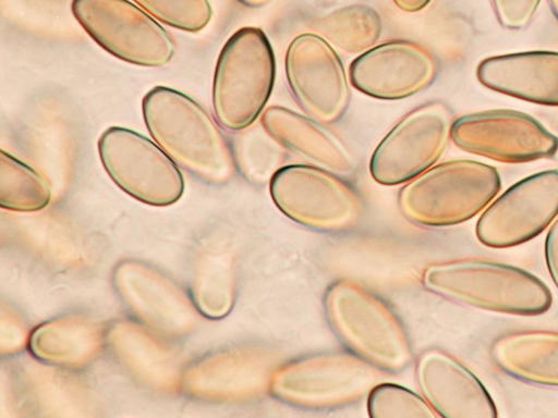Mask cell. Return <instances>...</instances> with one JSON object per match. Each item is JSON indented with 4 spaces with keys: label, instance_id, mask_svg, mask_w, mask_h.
I'll use <instances>...</instances> for the list:
<instances>
[{
    "label": "cell",
    "instance_id": "19",
    "mask_svg": "<svg viewBox=\"0 0 558 418\" xmlns=\"http://www.w3.org/2000/svg\"><path fill=\"white\" fill-rule=\"evenodd\" d=\"M494 364L526 383L558 386V332L525 330L502 334L489 349Z\"/></svg>",
    "mask_w": 558,
    "mask_h": 418
},
{
    "label": "cell",
    "instance_id": "13",
    "mask_svg": "<svg viewBox=\"0 0 558 418\" xmlns=\"http://www.w3.org/2000/svg\"><path fill=\"white\" fill-rule=\"evenodd\" d=\"M558 216V170H545L511 185L477 220V239L492 248L523 244L543 233Z\"/></svg>",
    "mask_w": 558,
    "mask_h": 418
},
{
    "label": "cell",
    "instance_id": "15",
    "mask_svg": "<svg viewBox=\"0 0 558 418\" xmlns=\"http://www.w3.org/2000/svg\"><path fill=\"white\" fill-rule=\"evenodd\" d=\"M418 389L444 418H496L497 407L482 381L464 364L439 348L421 353L415 366Z\"/></svg>",
    "mask_w": 558,
    "mask_h": 418
},
{
    "label": "cell",
    "instance_id": "1",
    "mask_svg": "<svg viewBox=\"0 0 558 418\" xmlns=\"http://www.w3.org/2000/svg\"><path fill=\"white\" fill-rule=\"evenodd\" d=\"M143 119L155 143L195 176L214 184L234 172L230 146L211 115L187 95L155 86L142 100Z\"/></svg>",
    "mask_w": 558,
    "mask_h": 418
},
{
    "label": "cell",
    "instance_id": "4",
    "mask_svg": "<svg viewBox=\"0 0 558 418\" xmlns=\"http://www.w3.org/2000/svg\"><path fill=\"white\" fill-rule=\"evenodd\" d=\"M500 188L496 168L470 159L449 160L409 181L399 192L398 207L417 225L452 226L482 212Z\"/></svg>",
    "mask_w": 558,
    "mask_h": 418
},
{
    "label": "cell",
    "instance_id": "5",
    "mask_svg": "<svg viewBox=\"0 0 558 418\" xmlns=\"http://www.w3.org/2000/svg\"><path fill=\"white\" fill-rule=\"evenodd\" d=\"M276 59L258 27L238 29L223 45L214 72L211 103L216 120L229 131H243L264 111L272 93Z\"/></svg>",
    "mask_w": 558,
    "mask_h": 418
},
{
    "label": "cell",
    "instance_id": "23",
    "mask_svg": "<svg viewBox=\"0 0 558 418\" xmlns=\"http://www.w3.org/2000/svg\"><path fill=\"white\" fill-rule=\"evenodd\" d=\"M157 21L187 33L204 29L213 17L209 0H133Z\"/></svg>",
    "mask_w": 558,
    "mask_h": 418
},
{
    "label": "cell",
    "instance_id": "21",
    "mask_svg": "<svg viewBox=\"0 0 558 418\" xmlns=\"http://www.w3.org/2000/svg\"><path fill=\"white\" fill-rule=\"evenodd\" d=\"M51 199L44 175L11 153L0 150V206L12 211H38Z\"/></svg>",
    "mask_w": 558,
    "mask_h": 418
},
{
    "label": "cell",
    "instance_id": "24",
    "mask_svg": "<svg viewBox=\"0 0 558 418\" xmlns=\"http://www.w3.org/2000/svg\"><path fill=\"white\" fill-rule=\"evenodd\" d=\"M85 331V330H83ZM70 323H50L43 325L33 334L32 351L39 358L50 361H72L82 358L86 352L87 334Z\"/></svg>",
    "mask_w": 558,
    "mask_h": 418
},
{
    "label": "cell",
    "instance_id": "3",
    "mask_svg": "<svg viewBox=\"0 0 558 418\" xmlns=\"http://www.w3.org/2000/svg\"><path fill=\"white\" fill-rule=\"evenodd\" d=\"M327 321L345 347L380 370L398 372L412 359L408 332L395 310L366 286L332 282L324 296Z\"/></svg>",
    "mask_w": 558,
    "mask_h": 418
},
{
    "label": "cell",
    "instance_id": "20",
    "mask_svg": "<svg viewBox=\"0 0 558 418\" xmlns=\"http://www.w3.org/2000/svg\"><path fill=\"white\" fill-rule=\"evenodd\" d=\"M312 28L347 53H363L378 41L383 23L379 13L366 4H350L315 19Z\"/></svg>",
    "mask_w": 558,
    "mask_h": 418
},
{
    "label": "cell",
    "instance_id": "10",
    "mask_svg": "<svg viewBox=\"0 0 558 418\" xmlns=\"http://www.w3.org/2000/svg\"><path fill=\"white\" fill-rule=\"evenodd\" d=\"M452 111L442 101H429L402 116L375 148L369 173L375 182L408 183L432 168L451 140Z\"/></svg>",
    "mask_w": 558,
    "mask_h": 418
},
{
    "label": "cell",
    "instance_id": "18",
    "mask_svg": "<svg viewBox=\"0 0 558 418\" xmlns=\"http://www.w3.org/2000/svg\"><path fill=\"white\" fill-rule=\"evenodd\" d=\"M279 365L278 353L266 345L231 347L207 364L208 393L225 401H251L269 393L274 371Z\"/></svg>",
    "mask_w": 558,
    "mask_h": 418
},
{
    "label": "cell",
    "instance_id": "2",
    "mask_svg": "<svg viewBox=\"0 0 558 418\" xmlns=\"http://www.w3.org/2000/svg\"><path fill=\"white\" fill-rule=\"evenodd\" d=\"M422 284L441 298L497 314L537 316L553 303L541 279L522 268L487 259L432 263L423 271Z\"/></svg>",
    "mask_w": 558,
    "mask_h": 418
},
{
    "label": "cell",
    "instance_id": "29",
    "mask_svg": "<svg viewBox=\"0 0 558 418\" xmlns=\"http://www.w3.org/2000/svg\"><path fill=\"white\" fill-rule=\"evenodd\" d=\"M548 4L550 7V10H551L554 16L558 21V0H548Z\"/></svg>",
    "mask_w": 558,
    "mask_h": 418
},
{
    "label": "cell",
    "instance_id": "28",
    "mask_svg": "<svg viewBox=\"0 0 558 418\" xmlns=\"http://www.w3.org/2000/svg\"><path fill=\"white\" fill-rule=\"evenodd\" d=\"M242 4L250 8H259L268 3L270 0H238Z\"/></svg>",
    "mask_w": 558,
    "mask_h": 418
},
{
    "label": "cell",
    "instance_id": "16",
    "mask_svg": "<svg viewBox=\"0 0 558 418\" xmlns=\"http://www.w3.org/2000/svg\"><path fill=\"white\" fill-rule=\"evenodd\" d=\"M486 88L535 104L558 107V52L522 51L492 56L476 69Z\"/></svg>",
    "mask_w": 558,
    "mask_h": 418
},
{
    "label": "cell",
    "instance_id": "27",
    "mask_svg": "<svg viewBox=\"0 0 558 418\" xmlns=\"http://www.w3.org/2000/svg\"><path fill=\"white\" fill-rule=\"evenodd\" d=\"M432 0H392L393 4L407 13H415L425 9Z\"/></svg>",
    "mask_w": 558,
    "mask_h": 418
},
{
    "label": "cell",
    "instance_id": "17",
    "mask_svg": "<svg viewBox=\"0 0 558 418\" xmlns=\"http://www.w3.org/2000/svg\"><path fill=\"white\" fill-rule=\"evenodd\" d=\"M265 133L283 148L336 174L349 175L356 159L347 145L322 123L289 108L270 106L262 114Z\"/></svg>",
    "mask_w": 558,
    "mask_h": 418
},
{
    "label": "cell",
    "instance_id": "26",
    "mask_svg": "<svg viewBox=\"0 0 558 418\" xmlns=\"http://www.w3.org/2000/svg\"><path fill=\"white\" fill-rule=\"evenodd\" d=\"M544 255L549 275L558 288V218L551 223L546 235Z\"/></svg>",
    "mask_w": 558,
    "mask_h": 418
},
{
    "label": "cell",
    "instance_id": "6",
    "mask_svg": "<svg viewBox=\"0 0 558 418\" xmlns=\"http://www.w3.org/2000/svg\"><path fill=\"white\" fill-rule=\"evenodd\" d=\"M380 377V369L350 351H322L279 364L269 393L290 406L333 409L367 396Z\"/></svg>",
    "mask_w": 558,
    "mask_h": 418
},
{
    "label": "cell",
    "instance_id": "7",
    "mask_svg": "<svg viewBox=\"0 0 558 418\" xmlns=\"http://www.w3.org/2000/svg\"><path fill=\"white\" fill-rule=\"evenodd\" d=\"M275 206L310 230L339 233L354 228L363 216L356 190L336 173L312 164H287L269 181Z\"/></svg>",
    "mask_w": 558,
    "mask_h": 418
},
{
    "label": "cell",
    "instance_id": "22",
    "mask_svg": "<svg viewBox=\"0 0 558 418\" xmlns=\"http://www.w3.org/2000/svg\"><path fill=\"white\" fill-rule=\"evenodd\" d=\"M367 413L372 418H436L423 395L392 382H378L367 394Z\"/></svg>",
    "mask_w": 558,
    "mask_h": 418
},
{
    "label": "cell",
    "instance_id": "14",
    "mask_svg": "<svg viewBox=\"0 0 558 418\" xmlns=\"http://www.w3.org/2000/svg\"><path fill=\"white\" fill-rule=\"evenodd\" d=\"M438 63L424 46L404 39L376 45L350 64L353 87L381 100L404 99L427 88L435 81Z\"/></svg>",
    "mask_w": 558,
    "mask_h": 418
},
{
    "label": "cell",
    "instance_id": "11",
    "mask_svg": "<svg viewBox=\"0 0 558 418\" xmlns=\"http://www.w3.org/2000/svg\"><path fill=\"white\" fill-rule=\"evenodd\" d=\"M451 140L463 151L504 163L548 159L558 151L557 136L531 115L509 109L459 116Z\"/></svg>",
    "mask_w": 558,
    "mask_h": 418
},
{
    "label": "cell",
    "instance_id": "25",
    "mask_svg": "<svg viewBox=\"0 0 558 418\" xmlns=\"http://www.w3.org/2000/svg\"><path fill=\"white\" fill-rule=\"evenodd\" d=\"M498 23L506 29L527 27L542 0H490Z\"/></svg>",
    "mask_w": 558,
    "mask_h": 418
},
{
    "label": "cell",
    "instance_id": "12",
    "mask_svg": "<svg viewBox=\"0 0 558 418\" xmlns=\"http://www.w3.org/2000/svg\"><path fill=\"white\" fill-rule=\"evenodd\" d=\"M289 88L307 116L322 124L338 122L349 107L351 91L342 61L331 44L316 33H302L284 57Z\"/></svg>",
    "mask_w": 558,
    "mask_h": 418
},
{
    "label": "cell",
    "instance_id": "8",
    "mask_svg": "<svg viewBox=\"0 0 558 418\" xmlns=\"http://www.w3.org/2000/svg\"><path fill=\"white\" fill-rule=\"evenodd\" d=\"M71 11L87 35L121 61L159 67L174 56L168 30L129 0H72Z\"/></svg>",
    "mask_w": 558,
    "mask_h": 418
},
{
    "label": "cell",
    "instance_id": "9",
    "mask_svg": "<svg viewBox=\"0 0 558 418\" xmlns=\"http://www.w3.org/2000/svg\"><path fill=\"white\" fill-rule=\"evenodd\" d=\"M101 164L125 194L146 205L166 207L184 192L177 162L146 136L122 126H111L98 139Z\"/></svg>",
    "mask_w": 558,
    "mask_h": 418
}]
</instances>
